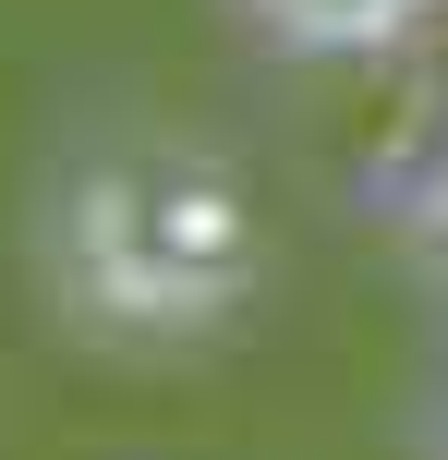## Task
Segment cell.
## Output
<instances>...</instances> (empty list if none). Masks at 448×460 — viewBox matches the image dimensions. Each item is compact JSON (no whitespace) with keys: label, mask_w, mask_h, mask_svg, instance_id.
<instances>
[{"label":"cell","mask_w":448,"mask_h":460,"mask_svg":"<svg viewBox=\"0 0 448 460\" xmlns=\"http://www.w3.org/2000/svg\"><path fill=\"white\" fill-rule=\"evenodd\" d=\"M242 24H255L279 61H388V49H412L448 0H231Z\"/></svg>","instance_id":"1"}]
</instances>
